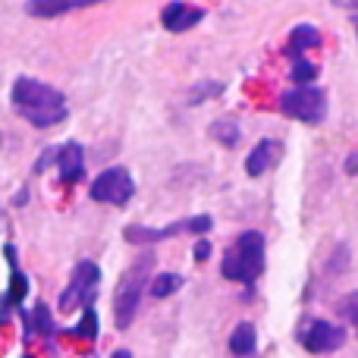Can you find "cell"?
<instances>
[{
    "label": "cell",
    "mask_w": 358,
    "mask_h": 358,
    "mask_svg": "<svg viewBox=\"0 0 358 358\" xmlns=\"http://www.w3.org/2000/svg\"><path fill=\"white\" fill-rule=\"evenodd\" d=\"M10 98H13V110H16L25 123L35 126V129H50V126L63 123L69 113L66 98H63L54 85H44V82L29 79V76L13 82Z\"/></svg>",
    "instance_id": "obj_1"
},
{
    "label": "cell",
    "mask_w": 358,
    "mask_h": 358,
    "mask_svg": "<svg viewBox=\"0 0 358 358\" xmlns=\"http://www.w3.org/2000/svg\"><path fill=\"white\" fill-rule=\"evenodd\" d=\"M3 255H6V261H10V286H6V292L0 296V324L10 321V308L13 305H22V299L29 296V277L22 273V267H19V261H16V248L6 245Z\"/></svg>",
    "instance_id": "obj_9"
},
{
    "label": "cell",
    "mask_w": 358,
    "mask_h": 358,
    "mask_svg": "<svg viewBox=\"0 0 358 358\" xmlns=\"http://www.w3.org/2000/svg\"><path fill=\"white\" fill-rule=\"evenodd\" d=\"M73 336H79V340H98V311L92 305H85L82 321L73 327Z\"/></svg>",
    "instance_id": "obj_18"
},
{
    "label": "cell",
    "mask_w": 358,
    "mask_h": 358,
    "mask_svg": "<svg viewBox=\"0 0 358 358\" xmlns=\"http://www.w3.org/2000/svg\"><path fill=\"white\" fill-rule=\"evenodd\" d=\"M208 255H210V242L208 239L195 242V261H208Z\"/></svg>",
    "instance_id": "obj_23"
},
{
    "label": "cell",
    "mask_w": 358,
    "mask_h": 358,
    "mask_svg": "<svg viewBox=\"0 0 358 358\" xmlns=\"http://www.w3.org/2000/svg\"><path fill=\"white\" fill-rule=\"evenodd\" d=\"M94 3H101V0H29L25 13L38 19H57L73 10H82V6H94Z\"/></svg>",
    "instance_id": "obj_13"
},
{
    "label": "cell",
    "mask_w": 358,
    "mask_h": 358,
    "mask_svg": "<svg viewBox=\"0 0 358 358\" xmlns=\"http://www.w3.org/2000/svg\"><path fill=\"white\" fill-rule=\"evenodd\" d=\"M132 195H136V182H132V176H129V170L126 167L104 170V173H98V179L92 182V198L94 201L126 208Z\"/></svg>",
    "instance_id": "obj_7"
},
{
    "label": "cell",
    "mask_w": 358,
    "mask_h": 358,
    "mask_svg": "<svg viewBox=\"0 0 358 358\" xmlns=\"http://www.w3.org/2000/svg\"><path fill=\"white\" fill-rule=\"evenodd\" d=\"M340 315L346 317V321L358 330V289H355V292H349V296L340 302Z\"/></svg>",
    "instance_id": "obj_22"
},
{
    "label": "cell",
    "mask_w": 358,
    "mask_h": 358,
    "mask_svg": "<svg viewBox=\"0 0 358 358\" xmlns=\"http://www.w3.org/2000/svg\"><path fill=\"white\" fill-rule=\"evenodd\" d=\"M113 358H132V355L126 352V349H120V352H113Z\"/></svg>",
    "instance_id": "obj_25"
},
{
    "label": "cell",
    "mask_w": 358,
    "mask_h": 358,
    "mask_svg": "<svg viewBox=\"0 0 358 358\" xmlns=\"http://www.w3.org/2000/svg\"><path fill=\"white\" fill-rule=\"evenodd\" d=\"M311 48H321V31H317L315 25H308V22L296 25V29L289 31V44H286L289 57L296 60V57H302L305 50H311Z\"/></svg>",
    "instance_id": "obj_14"
},
{
    "label": "cell",
    "mask_w": 358,
    "mask_h": 358,
    "mask_svg": "<svg viewBox=\"0 0 358 358\" xmlns=\"http://www.w3.org/2000/svg\"><path fill=\"white\" fill-rule=\"evenodd\" d=\"M255 346H258V336H255V327L248 321L236 324L233 336H229V352L233 355H252Z\"/></svg>",
    "instance_id": "obj_16"
},
{
    "label": "cell",
    "mask_w": 358,
    "mask_h": 358,
    "mask_svg": "<svg viewBox=\"0 0 358 358\" xmlns=\"http://www.w3.org/2000/svg\"><path fill=\"white\" fill-rule=\"evenodd\" d=\"M317 76V66L311 60H305V57H296L292 60V79L299 82V85H311Z\"/></svg>",
    "instance_id": "obj_20"
},
{
    "label": "cell",
    "mask_w": 358,
    "mask_h": 358,
    "mask_svg": "<svg viewBox=\"0 0 358 358\" xmlns=\"http://www.w3.org/2000/svg\"><path fill=\"white\" fill-rule=\"evenodd\" d=\"M148 289L155 299H167V296H173L176 289H182V277H179V273H157Z\"/></svg>",
    "instance_id": "obj_17"
},
{
    "label": "cell",
    "mask_w": 358,
    "mask_h": 358,
    "mask_svg": "<svg viewBox=\"0 0 358 358\" xmlns=\"http://www.w3.org/2000/svg\"><path fill=\"white\" fill-rule=\"evenodd\" d=\"M22 321H25V340H31L35 334L44 336L54 334V317H50V308L44 302H38L35 311H22Z\"/></svg>",
    "instance_id": "obj_15"
},
{
    "label": "cell",
    "mask_w": 358,
    "mask_h": 358,
    "mask_svg": "<svg viewBox=\"0 0 358 358\" xmlns=\"http://www.w3.org/2000/svg\"><path fill=\"white\" fill-rule=\"evenodd\" d=\"M151 271H155V255L145 252V255H138V258L129 264V271L120 277L117 296H113V317H117L120 330H126L132 324V317H136L138 302H142L145 289H148Z\"/></svg>",
    "instance_id": "obj_2"
},
{
    "label": "cell",
    "mask_w": 358,
    "mask_h": 358,
    "mask_svg": "<svg viewBox=\"0 0 358 358\" xmlns=\"http://www.w3.org/2000/svg\"><path fill=\"white\" fill-rule=\"evenodd\" d=\"M220 271H223L227 280L252 286L255 280L261 277V271H264V236L255 233V229L242 233L239 239L229 245V252L223 255Z\"/></svg>",
    "instance_id": "obj_3"
},
{
    "label": "cell",
    "mask_w": 358,
    "mask_h": 358,
    "mask_svg": "<svg viewBox=\"0 0 358 358\" xmlns=\"http://www.w3.org/2000/svg\"><path fill=\"white\" fill-rule=\"evenodd\" d=\"M346 173L358 176V151H355V155H349V161H346Z\"/></svg>",
    "instance_id": "obj_24"
},
{
    "label": "cell",
    "mask_w": 358,
    "mask_h": 358,
    "mask_svg": "<svg viewBox=\"0 0 358 358\" xmlns=\"http://www.w3.org/2000/svg\"><path fill=\"white\" fill-rule=\"evenodd\" d=\"M343 343H346V330H343L340 324H330V321H311L302 334V346L315 355L336 352Z\"/></svg>",
    "instance_id": "obj_8"
},
{
    "label": "cell",
    "mask_w": 358,
    "mask_h": 358,
    "mask_svg": "<svg viewBox=\"0 0 358 358\" xmlns=\"http://www.w3.org/2000/svg\"><path fill=\"white\" fill-rule=\"evenodd\" d=\"M280 155H283V145L273 142V138H264V142L255 145L252 155L245 157V173H248V176H261V173H267V170H271L273 164L280 161Z\"/></svg>",
    "instance_id": "obj_12"
},
{
    "label": "cell",
    "mask_w": 358,
    "mask_h": 358,
    "mask_svg": "<svg viewBox=\"0 0 358 358\" xmlns=\"http://www.w3.org/2000/svg\"><path fill=\"white\" fill-rule=\"evenodd\" d=\"M210 136H214L220 145L233 148V145L239 142V126H236V120H217V123L210 126Z\"/></svg>",
    "instance_id": "obj_19"
},
{
    "label": "cell",
    "mask_w": 358,
    "mask_h": 358,
    "mask_svg": "<svg viewBox=\"0 0 358 358\" xmlns=\"http://www.w3.org/2000/svg\"><path fill=\"white\" fill-rule=\"evenodd\" d=\"M220 92H223L220 82H201V85H195L189 92V104H201V101L214 98V94H220Z\"/></svg>",
    "instance_id": "obj_21"
},
{
    "label": "cell",
    "mask_w": 358,
    "mask_h": 358,
    "mask_svg": "<svg viewBox=\"0 0 358 358\" xmlns=\"http://www.w3.org/2000/svg\"><path fill=\"white\" fill-rule=\"evenodd\" d=\"M25 358H31V355H25Z\"/></svg>",
    "instance_id": "obj_27"
},
{
    "label": "cell",
    "mask_w": 358,
    "mask_h": 358,
    "mask_svg": "<svg viewBox=\"0 0 358 358\" xmlns=\"http://www.w3.org/2000/svg\"><path fill=\"white\" fill-rule=\"evenodd\" d=\"M98 283H101V267L94 261H79L73 271V280L60 296V311H73V308H85L94 302L98 296Z\"/></svg>",
    "instance_id": "obj_5"
},
{
    "label": "cell",
    "mask_w": 358,
    "mask_h": 358,
    "mask_svg": "<svg viewBox=\"0 0 358 358\" xmlns=\"http://www.w3.org/2000/svg\"><path fill=\"white\" fill-rule=\"evenodd\" d=\"M201 19H204V10H198V6H192V3H182V0L167 3L161 13V22L167 31H189L192 25H198Z\"/></svg>",
    "instance_id": "obj_10"
},
{
    "label": "cell",
    "mask_w": 358,
    "mask_h": 358,
    "mask_svg": "<svg viewBox=\"0 0 358 358\" xmlns=\"http://www.w3.org/2000/svg\"><path fill=\"white\" fill-rule=\"evenodd\" d=\"M280 107H283L286 117L302 120V123H308V126H317L327 117V94L315 85H299L283 94Z\"/></svg>",
    "instance_id": "obj_4"
},
{
    "label": "cell",
    "mask_w": 358,
    "mask_h": 358,
    "mask_svg": "<svg viewBox=\"0 0 358 358\" xmlns=\"http://www.w3.org/2000/svg\"><path fill=\"white\" fill-rule=\"evenodd\" d=\"M57 170H60L63 182H79L82 173H85V151H82L79 142H66L60 151H57Z\"/></svg>",
    "instance_id": "obj_11"
},
{
    "label": "cell",
    "mask_w": 358,
    "mask_h": 358,
    "mask_svg": "<svg viewBox=\"0 0 358 358\" xmlns=\"http://www.w3.org/2000/svg\"><path fill=\"white\" fill-rule=\"evenodd\" d=\"M355 31H358V16H355Z\"/></svg>",
    "instance_id": "obj_26"
},
{
    "label": "cell",
    "mask_w": 358,
    "mask_h": 358,
    "mask_svg": "<svg viewBox=\"0 0 358 358\" xmlns=\"http://www.w3.org/2000/svg\"><path fill=\"white\" fill-rule=\"evenodd\" d=\"M214 227V220H210L208 214H198V217H189V220H176L170 223V227H126V242H132V245H151V242H161V239H170V236H179V233H208V229Z\"/></svg>",
    "instance_id": "obj_6"
}]
</instances>
